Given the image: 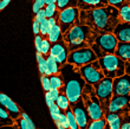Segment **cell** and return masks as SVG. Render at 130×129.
<instances>
[{"instance_id":"74e56055","label":"cell","mask_w":130,"mask_h":129,"mask_svg":"<svg viewBox=\"0 0 130 129\" xmlns=\"http://www.w3.org/2000/svg\"><path fill=\"white\" fill-rule=\"evenodd\" d=\"M43 39H44V37H41L40 34L34 36V48H36V51H37V53H40V51H41V44H43Z\"/></svg>"},{"instance_id":"2e32d148","label":"cell","mask_w":130,"mask_h":129,"mask_svg":"<svg viewBox=\"0 0 130 129\" xmlns=\"http://www.w3.org/2000/svg\"><path fill=\"white\" fill-rule=\"evenodd\" d=\"M118 43H130V24L120 21L112 32Z\"/></svg>"},{"instance_id":"b9f144b4","label":"cell","mask_w":130,"mask_h":129,"mask_svg":"<svg viewBox=\"0 0 130 129\" xmlns=\"http://www.w3.org/2000/svg\"><path fill=\"white\" fill-rule=\"evenodd\" d=\"M128 0H108V5L110 6H113L116 7V8H120L123 4H125Z\"/></svg>"},{"instance_id":"cb8c5ba5","label":"cell","mask_w":130,"mask_h":129,"mask_svg":"<svg viewBox=\"0 0 130 129\" xmlns=\"http://www.w3.org/2000/svg\"><path fill=\"white\" fill-rule=\"evenodd\" d=\"M6 126H14V120L10 116V114L0 105V128Z\"/></svg>"},{"instance_id":"5b68a950","label":"cell","mask_w":130,"mask_h":129,"mask_svg":"<svg viewBox=\"0 0 130 129\" xmlns=\"http://www.w3.org/2000/svg\"><path fill=\"white\" fill-rule=\"evenodd\" d=\"M98 63L101 65L104 77L115 78L122 77L125 75V62L122 61L116 54H105L104 57L99 58Z\"/></svg>"},{"instance_id":"4fadbf2b","label":"cell","mask_w":130,"mask_h":129,"mask_svg":"<svg viewBox=\"0 0 130 129\" xmlns=\"http://www.w3.org/2000/svg\"><path fill=\"white\" fill-rule=\"evenodd\" d=\"M69 53H70V51H69L68 46H66L64 40L62 39V40H59L51 45V50H50L48 56H51L52 58H55L56 62H57L60 66H63V65H65L68 63Z\"/></svg>"},{"instance_id":"d590c367","label":"cell","mask_w":130,"mask_h":129,"mask_svg":"<svg viewBox=\"0 0 130 129\" xmlns=\"http://www.w3.org/2000/svg\"><path fill=\"white\" fill-rule=\"evenodd\" d=\"M51 43L47 40V38H44L43 39V44H41V51L40 53L43 54V56H48V53H50V50H51Z\"/></svg>"},{"instance_id":"c3c4849f","label":"cell","mask_w":130,"mask_h":129,"mask_svg":"<svg viewBox=\"0 0 130 129\" xmlns=\"http://www.w3.org/2000/svg\"><path fill=\"white\" fill-rule=\"evenodd\" d=\"M55 124H56V127H57V129H65L59 122H55Z\"/></svg>"},{"instance_id":"d6a6232c","label":"cell","mask_w":130,"mask_h":129,"mask_svg":"<svg viewBox=\"0 0 130 129\" xmlns=\"http://www.w3.org/2000/svg\"><path fill=\"white\" fill-rule=\"evenodd\" d=\"M46 4L45 0H33V6H32V12L33 14H37L40 10H44Z\"/></svg>"},{"instance_id":"7dc6e473","label":"cell","mask_w":130,"mask_h":129,"mask_svg":"<svg viewBox=\"0 0 130 129\" xmlns=\"http://www.w3.org/2000/svg\"><path fill=\"white\" fill-rule=\"evenodd\" d=\"M0 129H17L15 126H6V127H1Z\"/></svg>"},{"instance_id":"f35d334b","label":"cell","mask_w":130,"mask_h":129,"mask_svg":"<svg viewBox=\"0 0 130 129\" xmlns=\"http://www.w3.org/2000/svg\"><path fill=\"white\" fill-rule=\"evenodd\" d=\"M46 18V13H45V10H40L37 14H34V20L38 21V23H43Z\"/></svg>"},{"instance_id":"1f68e13d","label":"cell","mask_w":130,"mask_h":129,"mask_svg":"<svg viewBox=\"0 0 130 129\" xmlns=\"http://www.w3.org/2000/svg\"><path fill=\"white\" fill-rule=\"evenodd\" d=\"M48 110H50V114H51L52 120H53L55 122H57L58 119H59V115H60L63 111L59 109V107L56 104V103H53L52 105H50V107H48Z\"/></svg>"},{"instance_id":"4316f807","label":"cell","mask_w":130,"mask_h":129,"mask_svg":"<svg viewBox=\"0 0 130 129\" xmlns=\"http://www.w3.org/2000/svg\"><path fill=\"white\" fill-rule=\"evenodd\" d=\"M45 13H46V18H57L59 14V10L57 7V4H51V5H46L45 6Z\"/></svg>"},{"instance_id":"bcb514c9","label":"cell","mask_w":130,"mask_h":129,"mask_svg":"<svg viewBox=\"0 0 130 129\" xmlns=\"http://www.w3.org/2000/svg\"><path fill=\"white\" fill-rule=\"evenodd\" d=\"M46 5H51V4H57V0H45Z\"/></svg>"},{"instance_id":"836d02e7","label":"cell","mask_w":130,"mask_h":129,"mask_svg":"<svg viewBox=\"0 0 130 129\" xmlns=\"http://www.w3.org/2000/svg\"><path fill=\"white\" fill-rule=\"evenodd\" d=\"M60 90H57V89H51L50 91L45 92V98H48L51 99V101H53V102H56L57 99H58V97L60 96Z\"/></svg>"},{"instance_id":"6da1fadb","label":"cell","mask_w":130,"mask_h":129,"mask_svg":"<svg viewBox=\"0 0 130 129\" xmlns=\"http://www.w3.org/2000/svg\"><path fill=\"white\" fill-rule=\"evenodd\" d=\"M120 21L118 8L110 5L91 11H80L79 13V23L90 27L97 36L103 33H112Z\"/></svg>"},{"instance_id":"ba28073f","label":"cell","mask_w":130,"mask_h":129,"mask_svg":"<svg viewBox=\"0 0 130 129\" xmlns=\"http://www.w3.org/2000/svg\"><path fill=\"white\" fill-rule=\"evenodd\" d=\"M79 11L78 7H72V8H66L59 12L58 14V25L62 30L63 34L69 31L75 25L80 24L79 23Z\"/></svg>"},{"instance_id":"30bf717a","label":"cell","mask_w":130,"mask_h":129,"mask_svg":"<svg viewBox=\"0 0 130 129\" xmlns=\"http://www.w3.org/2000/svg\"><path fill=\"white\" fill-rule=\"evenodd\" d=\"M93 44L98 46L102 53L105 56V54H113L116 52L118 40L113 33H103L97 36Z\"/></svg>"},{"instance_id":"db71d44e","label":"cell","mask_w":130,"mask_h":129,"mask_svg":"<svg viewBox=\"0 0 130 129\" xmlns=\"http://www.w3.org/2000/svg\"><path fill=\"white\" fill-rule=\"evenodd\" d=\"M128 62H130V61H128Z\"/></svg>"},{"instance_id":"277c9868","label":"cell","mask_w":130,"mask_h":129,"mask_svg":"<svg viewBox=\"0 0 130 129\" xmlns=\"http://www.w3.org/2000/svg\"><path fill=\"white\" fill-rule=\"evenodd\" d=\"M83 103L85 105V109L88 114H89L91 121H96V120H102L105 117V112L102 109V105L99 99L97 98L95 89L92 85L86 84L82 94Z\"/></svg>"},{"instance_id":"816d5d0a","label":"cell","mask_w":130,"mask_h":129,"mask_svg":"<svg viewBox=\"0 0 130 129\" xmlns=\"http://www.w3.org/2000/svg\"><path fill=\"white\" fill-rule=\"evenodd\" d=\"M0 3H1V0H0Z\"/></svg>"},{"instance_id":"f907efd6","label":"cell","mask_w":130,"mask_h":129,"mask_svg":"<svg viewBox=\"0 0 130 129\" xmlns=\"http://www.w3.org/2000/svg\"><path fill=\"white\" fill-rule=\"evenodd\" d=\"M129 115H130V108H129Z\"/></svg>"},{"instance_id":"60d3db41","label":"cell","mask_w":130,"mask_h":129,"mask_svg":"<svg viewBox=\"0 0 130 129\" xmlns=\"http://www.w3.org/2000/svg\"><path fill=\"white\" fill-rule=\"evenodd\" d=\"M57 122L60 123V124H62L65 129H69V122H68V119H66V115H65L64 111L59 115V119H58V121H57Z\"/></svg>"},{"instance_id":"d6986e66","label":"cell","mask_w":130,"mask_h":129,"mask_svg":"<svg viewBox=\"0 0 130 129\" xmlns=\"http://www.w3.org/2000/svg\"><path fill=\"white\" fill-rule=\"evenodd\" d=\"M104 119L108 123L109 129H121L122 121H123V115L113 114V112H106Z\"/></svg>"},{"instance_id":"7bdbcfd3","label":"cell","mask_w":130,"mask_h":129,"mask_svg":"<svg viewBox=\"0 0 130 129\" xmlns=\"http://www.w3.org/2000/svg\"><path fill=\"white\" fill-rule=\"evenodd\" d=\"M32 30H33L34 36H38L40 34V23H38L33 19V25H32Z\"/></svg>"},{"instance_id":"d4e9b609","label":"cell","mask_w":130,"mask_h":129,"mask_svg":"<svg viewBox=\"0 0 130 129\" xmlns=\"http://www.w3.org/2000/svg\"><path fill=\"white\" fill-rule=\"evenodd\" d=\"M57 7L59 12L66 8L78 7V0H57Z\"/></svg>"},{"instance_id":"83f0119b","label":"cell","mask_w":130,"mask_h":129,"mask_svg":"<svg viewBox=\"0 0 130 129\" xmlns=\"http://www.w3.org/2000/svg\"><path fill=\"white\" fill-rule=\"evenodd\" d=\"M64 112H65V115H66V119H68V122H69V129H79L78 123L76 121V117L71 110V107Z\"/></svg>"},{"instance_id":"8992f818","label":"cell","mask_w":130,"mask_h":129,"mask_svg":"<svg viewBox=\"0 0 130 129\" xmlns=\"http://www.w3.org/2000/svg\"><path fill=\"white\" fill-rule=\"evenodd\" d=\"M95 92H96L97 98L99 99L102 109L104 112H108L110 101L113 96V79L109 77H104L102 81L93 85Z\"/></svg>"},{"instance_id":"681fc988","label":"cell","mask_w":130,"mask_h":129,"mask_svg":"<svg viewBox=\"0 0 130 129\" xmlns=\"http://www.w3.org/2000/svg\"><path fill=\"white\" fill-rule=\"evenodd\" d=\"M105 129H109V127H108V126H106V128Z\"/></svg>"},{"instance_id":"5bb4252c","label":"cell","mask_w":130,"mask_h":129,"mask_svg":"<svg viewBox=\"0 0 130 129\" xmlns=\"http://www.w3.org/2000/svg\"><path fill=\"white\" fill-rule=\"evenodd\" d=\"M0 105L10 114V116L14 121L18 120L21 116V111H23V110L20 109V107L14 102V101H12L11 97H8L7 95L3 94V92H0Z\"/></svg>"},{"instance_id":"f1b7e54d","label":"cell","mask_w":130,"mask_h":129,"mask_svg":"<svg viewBox=\"0 0 130 129\" xmlns=\"http://www.w3.org/2000/svg\"><path fill=\"white\" fill-rule=\"evenodd\" d=\"M51 82V89H57V90H62L64 87V82L60 75H53L50 77Z\"/></svg>"},{"instance_id":"ee69618b","label":"cell","mask_w":130,"mask_h":129,"mask_svg":"<svg viewBox=\"0 0 130 129\" xmlns=\"http://www.w3.org/2000/svg\"><path fill=\"white\" fill-rule=\"evenodd\" d=\"M11 0H1V3H0V11H3L4 8H6L8 5H10Z\"/></svg>"},{"instance_id":"3957f363","label":"cell","mask_w":130,"mask_h":129,"mask_svg":"<svg viewBox=\"0 0 130 129\" xmlns=\"http://www.w3.org/2000/svg\"><path fill=\"white\" fill-rule=\"evenodd\" d=\"M97 34L85 25L77 24L63 34V40L68 46L69 51H76L79 49L91 48L95 43Z\"/></svg>"},{"instance_id":"9c48e42d","label":"cell","mask_w":130,"mask_h":129,"mask_svg":"<svg viewBox=\"0 0 130 129\" xmlns=\"http://www.w3.org/2000/svg\"><path fill=\"white\" fill-rule=\"evenodd\" d=\"M78 70L86 84H90L92 87L95 84H97V83H99L104 78V74H103L102 69H101L98 61L90 63V64L85 65V66H82Z\"/></svg>"},{"instance_id":"7402d4cb","label":"cell","mask_w":130,"mask_h":129,"mask_svg":"<svg viewBox=\"0 0 130 129\" xmlns=\"http://www.w3.org/2000/svg\"><path fill=\"white\" fill-rule=\"evenodd\" d=\"M47 40L51 43V44H55V43H57V41L62 40L63 39V32L62 30H60V27H59V25H56V26L51 27V30H50V32H48L47 34Z\"/></svg>"},{"instance_id":"e575fe53","label":"cell","mask_w":130,"mask_h":129,"mask_svg":"<svg viewBox=\"0 0 130 129\" xmlns=\"http://www.w3.org/2000/svg\"><path fill=\"white\" fill-rule=\"evenodd\" d=\"M50 30H51V26H50V24H48L47 19H45L43 23H40V36L41 37H44V38L47 37Z\"/></svg>"},{"instance_id":"603a6c76","label":"cell","mask_w":130,"mask_h":129,"mask_svg":"<svg viewBox=\"0 0 130 129\" xmlns=\"http://www.w3.org/2000/svg\"><path fill=\"white\" fill-rule=\"evenodd\" d=\"M120 20L122 23H129L130 24V1H127L118 8Z\"/></svg>"},{"instance_id":"f6af8a7d","label":"cell","mask_w":130,"mask_h":129,"mask_svg":"<svg viewBox=\"0 0 130 129\" xmlns=\"http://www.w3.org/2000/svg\"><path fill=\"white\" fill-rule=\"evenodd\" d=\"M125 75L130 76V62H125Z\"/></svg>"},{"instance_id":"52a82bcc","label":"cell","mask_w":130,"mask_h":129,"mask_svg":"<svg viewBox=\"0 0 130 129\" xmlns=\"http://www.w3.org/2000/svg\"><path fill=\"white\" fill-rule=\"evenodd\" d=\"M96 61H98V58H97V56L95 54V52L91 48L79 49L76 51H71L68 57L69 64L73 65L77 69H80L82 66H85V65L93 63Z\"/></svg>"},{"instance_id":"484cf974","label":"cell","mask_w":130,"mask_h":129,"mask_svg":"<svg viewBox=\"0 0 130 129\" xmlns=\"http://www.w3.org/2000/svg\"><path fill=\"white\" fill-rule=\"evenodd\" d=\"M56 104L59 107V109L62 110V111H66L70 107H71V103L69 101V98L64 94H60V96L58 97V99L56 101Z\"/></svg>"},{"instance_id":"f5cc1de1","label":"cell","mask_w":130,"mask_h":129,"mask_svg":"<svg viewBox=\"0 0 130 129\" xmlns=\"http://www.w3.org/2000/svg\"><path fill=\"white\" fill-rule=\"evenodd\" d=\"M128 1H130V0H128Z\"/></svg>"},{"instance_id":"ffe728a7","label":"cell","mask_w":130,"mask_h":129,"mask_svg":"<svg viewBox=\"0 0 130 129\" xmlns=\"http://www.w3.org/2000/svg\"><path fill=\"white\" fill-rule=\"evenodd\" d=\"M60 69H62V66L56 62L55 58H52L51 56H46V71H45V75L48 76V77H51L53 75H59Z\"/></svg>"},{"instance_id":"8fae6325","label":"cell","mask_w":130,"mask_h":129,"mask_svg":"<svg viewBox=\"0 0 130 129\" xmlns=\"http://www.w3.org/2000/svg\"><path fill=\"white\" fill-rule=\"evenodd\" d=\"M71 110L76 117V121L78 123L79 129H88L90 122H91V119H90L89 114L86 111L85 105L83 103V99L80 98L75 104H71Z\"/></svg>"},{"instance_id":"8d00e7d4","label":"cell","mask_w":130,"mask_h":129,"mask_svg":"<svg viewBox=\"0 0 130 129\" xmlns=\"http://www.w3.org/2000/svg\"><path fill=\"white\" fill-rule=\"evenodd\" d=\"M40 83H41V87H43L45 92H47L51 90V82H50V77H48V76H46V75L40 76Z\"/></svg>"},{"instance_id":"4dcf8cb0","label":"cell","mask_w":130,"mask_h":129,"mask_svg":"<svg viewBox=\"0 0 130 129\" xmlns=\"http://www.w3.org/2000/svg\"><path fill=\"white\" fill-rule=\"evenodd\" d=\"M108 123H106L105 119L102 120H96V121H91L88 127V129H105Z\"/></svg>"},{"instance_id":"44dd1931","label":"cell","mask_w":130,"mask_h":129,"mask_svg":"<svg viewBox=\"0 0 130 129\" xmlns=\"http://www.w3.org/2000/svg\"><path fill=\"white\" fill-rule=\"evenodd\" d=\"M115 54L124 62L130 61V43H118Z\"/></svg>"},{"instance_id":"9a60e30c","label":"cell","mask_w":130,"mask_h":129,"mask_svg":"<svg viewBox=\"0 0 130 129\" xmlns=\"http://www.w3.org/2000/svg\"><path fill=\"white\" fill-rule=\"evenodd\" d=\"M113 95L130 96V76L124 75L113 79Z\"/></svg>"},{"instance_id":"7c38bea8","label":"cell","mask_w":130,"mask_h":129,"mask_svg":"<svg viewBox=\"0 0 130 129\" xmlns=\"http://www.w3.org/2000/svg\"><path fill=\"white\" fill-rule=\"evenodd\" d=\"M129 108H130V96L113 95L111 101H110L108 112L124 115V114H128V112H129Z\"/></svg>"},{"instance_id":"ac0fdd59","label":"cell","mask_w":130,"mask_h":129,"mask_svg":"<svg viewBox=\"0 0 130 129\" xmlns=\"http://www.w3.org/2000/svg\"><path fill=\"white\" fill-rule=\"evenodd\" d=\"M14 126L17 129H37L32 119L25 111H21V116L14 121Z\"/></svg>"},{"instance_id":"7a4b0ae2","label":"cell","mask_w":130,"mask_h":129,"mask_svg":"<svg viewBox=\"0 0 130 129\" xmlns=\"http://www.w3.org/2000/svg\"><path fill=\"white\" fill-rule=\"evenodd\" d=\"M59 75L62 76L64 82V87L60 92L68 97L71 104H75L82 98L83 90L86 85L85 81L83 79L78 69L69 63L62 66Z\"/></svg>"},{"instance_id":"e0dca14e","label":"cell","mask_w":130,"mask_h":129,"mask_svg":"<svg viewBox=\"0 0 130 129\" xmlns=\"http://www.w3.org/2000/svg\"><path fill=\"white\" fill-rule=\"evenodd\" d=\"M108 6V0H78L79 11H91Z\"/></svg>"},{"instance_id":"f546056e","label":"cell","mask_w":130,"mask_h":129,"mask_svg":"<svg viewBox=\"0 0 130 129\" xmlns=\"http://www.w3.org/2000/svg\"><path fill=\"white\" fill-rule=\"evenodd\" d=\"M37 63L39 74H40V76H44L45 71H46V57L43 56L41 53H37Z\"/></svg>"},{"instance_id":"ab89813d","label":"cell","mask_w":130,"mask_h":129,"mask_svg":"<svg viewBox=\"0 0 130 129\" xmlns=\"http://www.w3.org/2000/svg\"><path fill=\"white\" fill-rule=\"evenodd\" d=\"M121 129H130V115H129V112L123 115V121H122Z\"/></svg>"}]
</instances>
